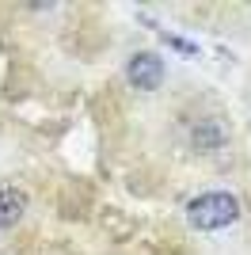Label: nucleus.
Instances as JSON below:
<instances>
[{
	"label": "nucleus",
	"mask_w": 251,
	"mask_h": 255,
	"mask_svg": "<svg viewBox=\"0 0 251 255\" xmlns=\"http://www.w3.org/2000/svg\"><path fill=\"white\" fill-rule=\"evenodd\" d=\"M167 42L175 46V50H183V53H194V46H190V42H183V38H167Z\"/></svg>",
	"instance_id": "20e7f679"
},
{
	"label": "nucleus",
	"mask_w": 251,
	"mask_h": 255,
	"mask_svg": "<svg viewBox=\"0 0 251 255\" xmlns=\"http://www.w3.org/2000/svg\"><path fill=\"white\" fill-rule=\"evenodd\" d=\"M23 213H27V194L15 191V187L0 191V233H4V229H11Z\"/></svg>",
	"instance_id": "7ed1b4c3"
},
{
	"label": "nucleus",
	"mask_w": 251,
	"mask_h": 255,
	"mask_svg": "<svg viewBox=\"0 0 251 255\" xmlns=\"http://www.w3.org/2000/svg\"><path fill=\"white\" fill-rule=\"evenodd\" d=\"M236 217H240V202L229 191H209V194H198L194 202H187V221L202 233H217Z\"/></svg>",
	"instance_id": "f257e3e1"
},
{
	"label": "nucleus",
	"mask_w": 251,
	"mask_h": 255,
	"mask_svg": "<svg viewBox=\"0 0 251 255\" xmlns=\"http://www.w3.org/2000/svg\"><path fill=\"white\" fill-rule=\"evenodd\" d=\"M126 80L137 92H156L160 80H164V61H160L156 53H133L129 65H126Z\"/></svg>",
	"instance_id": "f03ea898"
}]
</instances>
